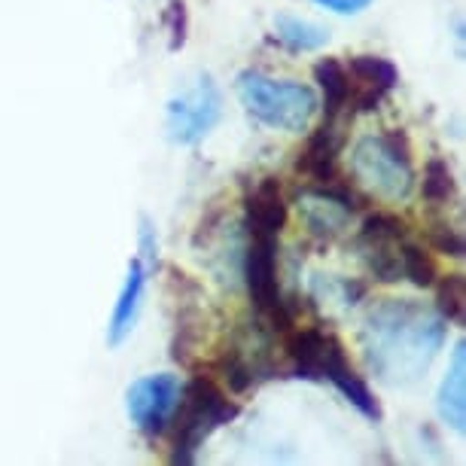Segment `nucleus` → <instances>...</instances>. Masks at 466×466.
<instances>
[{
	"instance_id": "f257e3e1",
	"label": "nucleus",
	"mask_w": 466,
	"mask_h": 466,
	"mask_svg": "<svg viewBox=\"0 0 466 466\" xmlns=\"http://www.w3.org/2000/svg\"><path fill=\"white\" fill-rule=\"evenodd\" d=\"M445 341V320L411 299H384L363 327L366 360L384 384H418Z\"/></svg>"
},
{
	"instance_id": "f03ea898",
	"label": "nucleus",
	"mask_w": 466,
	"mask_h": 466,
	"mask_svg": "<svg viewBox=\"0 0 466 466\" xmlns=\"http://www.w3.org/2000/svg\"><path fill=\"white\" fill-rule=\"evenodd\" d=\"M287 357L293 360V369L299 378H311V381H329L336 390L354 406L360 415L369 420L381 418L375 393L369 384L354 372L350 360L345 354V345L323 329H289L287 332Z\"/></svg>"
},
{
	"instance_id": "7ed1b4c3",
	"label": "nucleus",
	"mask_w": 466,
	"mask_h": 466,
	"mask_svg": "<svg viewBox=\"0 0 466 466\" xmlns=\"http://www.w3.org/2000/svg\"><path fill=\"white\" fill-rule=\"evenodd\" d=\"M235 92H238L241 107L250 113L253 119H259L262 126L289 131L308 128V122L318 113V95L311 86L293 83V80H275L259 70H241L235 80Z\"/></svg>"
},
{
	"instance_id": "20e7f679",
	"label": "nucleus",
	"mask_w": 466,
	"mask_h": 466,
	"mask_svg": "<svg viewBox=\"0 0 466 466\" xmlns=\"http://www.w3.org/2000/svg\"><path fill=\"white\" fill-rule=\"evenodd\" d=\"M238 402L228 400V393L219 387L214 378L196 375L180 390V402L174 409L171 427H174V451L171 463H192L205 439L219 430L228 420L238 418Z\"/></svg>"
},
{
	"instance_id": "39448f33",
	"label": "nucleus",
	"mask_w": 466,
	"mask_h": 466,
	"mask_svg": "<svg viewBox=\"0 0 466 466\" xmlns=\"http://www.w3.org/2000/svg\"><path fill=\"white\" fill-rule=\"evenodd\" d=\"M350 171L360 187L375 192L378 198L402 201L415 189V165L406 131L393 128L387 135H369L354 147Z\"/></svg>"
},
{
	"instance_id": "423d86ee",
	"label": "nucleus",
	"mask_w": 466,
	"mask_h": 466,
	"mask_svg": "<svg viewBox=\"0 0 466 466\" xmlns=\"http://www.w3.org/2000/svg\"><path fill=\"white\" fill-rule=\"evenodd\" d=\"M244 284L253 299V308L271 329L289 332L293 314L280 296L278 287V238L268 235H250L248 253H244Z\"/></svg>"
},
{
	"instance_id": "0eeeda50",
	"label": "nucleus",
	"mask_w": 466,
	"mask_h": 466,
	"mask_svg": "<svg viewBox=\"0 0 466 466\" xmlns=\"http://www.w3.org/2000/svg\"><path fill=\"white\" fill-rule=\"evenodd\" d=\"M223 116V95H219L217 83L210 76H198L196 86L180 92L177 98L168 101L165 110V131H168L171 144L192 147L205 140L214 126Z\"/></svg>"
},
{
	"instance_id": "6e6552de",
	"label": "nucleus",
	"mask_w": 466,
	"mask_h": 466,
	"mask_svg": "<svg viewBox=\"0 0 466 466\" xmlns=\"http://www.w3.org/2000/svg\"><path fill=\"white\" fill-rule=\"evenodd\" d=\"M180 381L177 375L159 372V375H144L128 387L126 393V411L140 433L156 439L171 430L174 409L180 402Z\"/></svg>"
},
{
	"instance_id": "1a4fd4ad",
	"label": "nucleus",
	"mask_w": 466,
	"mask_h": 466,
	"mask_svg": "<svg viewBox=\"0 0 466 466\" xmlns=\"http://www.w3.org/2000/svg\"><path fill=\"white\" fill-rule=\"evenodd\" d=\"M402 241H406V223L400 217L393 214L366 217V223L357 235V253L375 280H381V284H397V280H402V266H400Z\"/></svg>"
},
{
	"instance_id": "9d476101",
	"label": "nucleus",
	"mask_w": 466,
	"mask_h": 466,
	"mask_svg": "<svg viewBox=\"0 0 466 466\" xmlns=\"http://www.w3.org/2000/svg\"><path fill=\"white\" fill-rule=\"evenodd\" d=\"M302 219L311 228V235L318 238H336L350 223L357 210V196L345 187H336V180L329 183H314L311 189L302 192Z\"/></svg>"
},
{
	"instance_id": "9b49d317",
	"label": "nucleus",
	"mask_w": 466,
	"mask_h": 466,
	"mask_svg": "<svg viewBox=\"0 0 466 466\" xmlns=\"http://www.w3.org/2000/svg\"><path fill=\"white\" fill-rule=\"evenodd\" d=\"M350 80V101H354L357 113H372L384 95H390L400 83V70L393 61L381 56H354L348 65Z\"/></svg>"
},
{
	"instance_id": "f8f14e48",
	"label": "nucleus",
	"mask_w": 466,
	"mask_h": 466,
	"mask_svg": "<svg viewBox=\"0 0 466 466\" xmlns=\"http://www.w3.org/2000/svg\"><path fill=\"white\" fill-rule=\"evenodd\" d=\"M289 205L284 198L278 177H262L248 196H244V226L250 235H268L278 238L287 226Z\"/></svg>"
},
{
	"instance_id": "ddd939ff",
	"label": "nucleus",
	"mask_w": 466,
	"mask_h": 466,
	"mask_svg": "<svg viewBox=\"0 0 466 466\" xmlns=\"http://www.w3.org/2000/svg\"><path fill=\"white\" fill-rule=\"evenodd\" d=\"M149 268L144 257H137L128 262V275H126V284L119 289V299H116V308L110 314V323H107V345L110 348H119L122 341L131 336L137 323V314H140V302H144V289H147V275Z\"/></svg>"
},
{
	"instance_id": "4468645a",
	"label": "nucleus",
	"mask_w": 466,
	"mask_h": 466,
	"mask_svg": "<svg viewBox=\"0 0 466 466\" xmlns=\"http://www.w3.org/2000/svg\"><path fill=\"white\" fill-rule=\"evenodd\" d=\"M436 411L454 433L466 430V341L461 339L451 350V366L439 384Z\"/></svg>"
},
{
	"instance_id": "2eb2a0df",
	"label": "nucleus",
	"mask_w": 466,
	"mask_h": 466,
	"mask_svg": "<svg viewBox=\"0 0 466 466\" xmlns=\"http://www.w3.org/2000/svg\"><path fill=\"white\" fill-rule=\"evenodd\" d=\"M339 147L341 140L332 128V119H327L323 126L314 131L311 140H308L305 153L299 156L296 168L311 177V183H329L336 180V162H339Z\"/></svg>"
},
{
	"instance_id": "dca6fc26",
	"label": "nucleus",
	"mask_w": 466,
	"mask_h": 466,
	"mask_svg": "<svg viewBox=\"0 0 466 466\" xmlns=\"http://www.w3.org/2000/svg\"><path fill=\"white\" fill-rule=\"evenodd\" d=\"M314 83H318L323 92V110H327V119H336L350 104L348 67L341 65L339 58H323L314 65Z\"/></svg>"
},
{
	"instance_id": "f3484780",
	"label": "nucleus",
	"mask_w": 466,
	"mask_h": 466,
	"mask_svg": "<svg viewBox=\"0 0 466 466\" xmlns=\"http://www.w3.org/2000/svg\"><path fill=\"white\" fill-rule=\"evenodd\" d=\"M275 37L289 52H314L329 43V28H323L318 22L299 19V15L280 13L275 19Z\"/></svg>"
},
{
	"instance_id": "a211bd4d",
	"label": "nucleus",
	"mask_w": 466,
	"mask_h": 466,
	"mask_svg": "<svg viewBox=\"0 0 466 466\" xmlns=\"http://www.w3.org/2000/svg\"><path fill=\"white\" fill-rule=\"evenodd\" d=\"M436 287V314L445 323H466V278L463 275H445Z\"/></svg>"
},
{
	"instance_id": "6ab92c4d",
	"label": "nucleus",
	"mask_w": 466,
	"mask_h": 466,
	"mask_svg": "<svg viewBox=\"0 0 466 466\" xmlns=\"http://www.w3.org/2000/svg\"><path fill=\"white\" fill-rule=\"evenodd\" d=\"M400 266H402V278H409L411 284L427 289L436 284L439 271H436V259L433 253H430L427 248H420V244L415 241H402L400 248Z\"/></svg>"
},
{
	"instance_id": "aec40b11",
	"label": "nucleus",
	"mask_w": 466,
	"mask_h": 466,
	"mask_svg": "<svg viewBox=\"0 0 466 466\" xmlns=\"http://www.w3.org/2000/svg\"><path fill=\"white\" fill-rule=\"evenodd\" d=\"M420 192L430 205H442L454 196V174L448 168L445 159H430L424 168V180H420Z\"/></svg>"
},
{
	"instance_id": "412c9836",
	"label": "nucleus",
	"mask_w": 466,
	"mask_h": 466,
	"mask_svg": "<svg viewBox=\"0 0 466 466\" xmlns=\"http://www.w3.org/2000/svg\"><path fill=\"white\" fill-rule=\"evenodd\" d=\"M430 248H433L436 253H445V257H454V259H461L466 253L463 235L457 232L454 226H448V223L430 226Z\"/></svg>"
},
{
	"instance_id": "4be33fe9",
	"label": "nucleus",
	"mask_w": 466,
	"mask_h": 466,
	"mask_svg": "<svg viewBox=\"0 0 466 466\" xmlns=\"http://www.w3.org/2000/svg\"><path fill=\"white\" fill-rule=\"evenodd\" d=\"M168 31H171V49H180L187 43V4L171 0L168 4Z\"/></svg>"
},
{
	"instance_id": "5701e85b",
	"label": "nucleus",
	"mask_w": 466,
	"mask_h": 466,
	"mask_svg": "<svg viewBox=\"0 0 466 466\" xmlns=\"http://www.w3.org/2000/svg\"><path fill=\"white\" fill-rule=\"evenodd\" d=\"M314 4H320L323 10L339 13V15H357V13H363L372 0H314Z\"/></svg>"
}]
</instances>
